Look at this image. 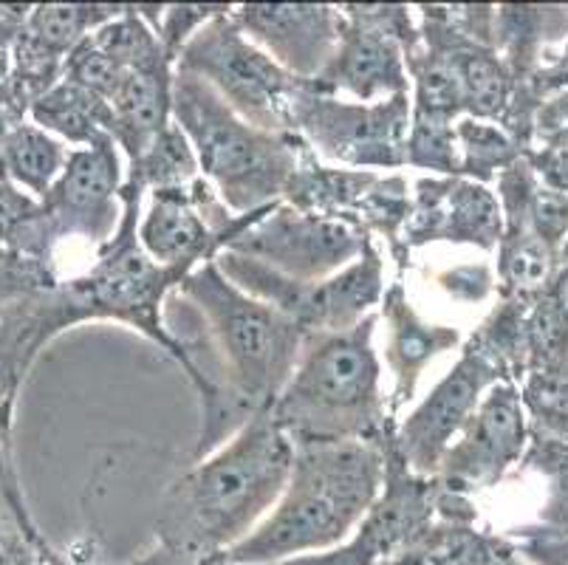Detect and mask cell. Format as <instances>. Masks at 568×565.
I'll return each mask as SVG.
<instances>
[{
  "label": "cell",
  "mask_w": 568,
  "mask_h": 565,
  "mask_svg": "<svg viewBox=\"0 0 568 565\" xmlns=\"http://www.w3.org/2000/svg\"><path fill=\"white\" fill-rule=\"evenodd\" d=\"M164 331L193 385L201 424L195 458L224 447L275 402L301 356L306 331L230 283L215 261L199 269L164 300Z\"/></svg>",
  "instance_id": "cell-1"
},
{
  "label": "cell",
  "mask_w": 568,
  "mask_h": 565,
  "mask_svg": "<svg viewBox=\"0 0 568 565\" xmlns=\"http://www.w3.org/2000/svg\"><path fill=\"white\" fill-rule=\"evenodd\" d=\"M382 481L385 438L294 444L281 501L221 559L230 565H281L345 543L379 495Z\"/></svg>",
  "instance_id": "cell-2"
},
{
  "label": "cell",
  "mask_w": 568,
  "mask_h": 565,
  "mask_svg": "<svg viewBox=\"0 0 568 565\" xmlns=\"http://www.w3.org/2000/svg\"><path fill=\"white\" fill-rule=\"evenodd\" d=\"M292 461V438L266 407L170 486L159 517L164 543L184 554H224L281 501Z\"/></svg>",
  "instance_id": "cell-3"
},
{
  "label": "cell",
  "mask_w": 568,
  "mask_h": 565,
  "mask_svg": "<svg viewBox=\"0 0 568 565\" xmlns=\"http://www.w3.org/2000/svg\"><path fill=\"white\" fill-rule=\"evenodd\" d=\"M376 314L348 331L306 334L292 376L268 416L292 444L382 442L390 430L374 351Z\"/></svg>",
  "instance_id": "cell-4"
},
{
  "label": "cell",
  "mask_w": 568,
  "mask_h": 565,
  "mask_svg": "<svg viewBox=\"0 0 568 565\" xmlns=\"http://www.w3.org/2000/svg\"><path fill=\"white\" fill-rule=\"evenodd\" d=\"M173 122L193 144L199 170L235 215L283 201L308 144L237 117L213 88L173 65Z\"/></svg>",
  "instance_id": "cell-5"
},
{
  "label": "cell",
  "mask_w": 568,
  "mask_h": 565,
  "mask_svg": "<svg viewBox=\"0 0 568 565\" xmlns=\"http://www.w3.org/2000/svg\"><path fill=\"white\" fill-rule=\"evenodd\" d=\"M142 193V186L131 184L125 179L122 193H119V199H122V221H119L116 232L102 246L91 272L80 280H71L69 286H63V294L71 305L74 323L88 317L122 320V323L144 331L164 351L175 356L173 342L164 331L159 311H162L168 294L187 274L159 266L139 246L136 226Z\"/></svg>",
  "instance_id": "cell-6"
},
{
  "label": "cell",
  "mask_w": 568,
  "mask_h": 565,
  "mask_svg": "<svg viewBox=\"0 0 568 565\" xmlns=\"http://www.w3.org/2000/svg\"><path fill=\"white\" fill-rule=\"evenodd\" d=\"M175 69L204 80L241 119L268 133H294V100L303 82L286 74L268 54L244 38L232 20V7L201 26Z\"/></svg>",
  "instance_id": "cell-7"
},
{
  "label": "cell",
  "mask_w": 568,
  "mask_h": 565,
  "mask_svg": "<svg viewBox=\"0 0 568 565\" xmlns=\"http://www.w3.org/2000/svg\"><path fill=\"white\" fill-rule=\"evenodd\" d=\"M230 283H235L250 297L263 300L266 305L286 314L292 323L301 325L306 334H325V331H348L363 323L374 305L382 303L385 283H382V258L368 238L363 255L351 266L317 283L283 278L272 269L261 266L235 252H219L213 258Z\"/></svg>",
  "instance_id": "cell-8"
},
{
  "label": "cell",
  "mask_w": 568,
  "mask_h": 565,
  "mask_svg": "<svg viewBox=\"0 0 568 565\" xmlns=\"http://www.w3.org/2000/svg\"><path fill=\"white\" fill-rule=\"evenodd\" d=\"M410 93L379 102L339 100L303 82L294 100V137L320 155L348 170L405 168V144L410 131Z\"/></svg>",
  "instance_id": "cell-9"
},
{
  "label": "cell",
  "mask_w": 568,
  "mask_h": 565,
  "mask_svg": "<svg viewBox=\"0 0 568 565\" xmlns=\"http://www.w3.org/2000/svg\"><path fill=\"white\" fill-rule=\"evenodd\" d=\"M122 168L113 139L94 148H74L63 173L54 181L38 215L14 238H26L20 246L45 263L51 243L63 238H85L91 243H108L122 221Z\"/></svg>",
  "instance_id": "cell-10"
},
{
  "label": "cell",
  "mask_w": 568,
  "mask_h": 565,
  "mask_svg": "<svg viewBox=\"0 0 568 565\" xmlns=\"http://www.w3.org/2000/svg\"><path fill=\"white\" fill-rule=\"evenodd\" d=\"M368 238L371 235L345 221L312 215V212L294 210L286 201H277L257 212L250 224L226 243V252L257 261L283 278L317 283L351 266L363 255Z\"/></svg>",
  "instance_id": "cell-11"
},
{
  "label": "cell",
  "mask_w": 568,
  "mask_h": 565,
  "mask_svg": "<svg viewBox=\"0 0 568 565\" xmlns=\"http://www.w3.org/2000/svg\"><path fill=\"white\" fill-rule=\"evenodd\" d=\"M382 495L371 504L354 535L325 554L288 559L281 565H387L405 554L433 526L438 515L436 478H422L396 453L390 433L385 435V481Z\"/></svg>",
  "instance_id": "cell-12"
},
{
  "label": "cell",
  "mask_w": 568,
  "mask_h": 565,
  "mask_svg": "<svg viewBox=\"0 0 568 565\" xmlns=\"http://www.w3.org/2000/svg\"><path fill=\"white\" fill-rule=\"evenodd\" d=\"M257 212L235 215L210 181L195 179L187 186L153 190L151 210L144 212L136 238L153 263L190 274L224 252Z\"/></svg>",
  "instance_id": "cell-13"
},
{
  "label": "cell",
  "mask_w": 568,
  "mask_h": 565,
  "mask_svg": "<svg viewBox=\"0 0 568 565\" xmlns=\"http://www.w3.org/2000/svg\"><path fill=\"white\" fill-rule=\"evenodd\" d=\"M500 376V367L469 342L462 360L444 373V380L430 396L390 433L396 453L405 458L413 473L422 478H436L444 453L456 442L464 424L473 418L481 404L484 391Z\"/></svg>",
  "instance_id": "cell-14"
},
{
  "label": "cell",
  "mask_w": 568,
  "mask_h": 565,
  "mask_svg": "<svg viewBox=\"0 0 568 565\" xmlns=\"http://www.w3.org/2000/svg\"><path fill=\"white\" fill-rule=\"evenodd\" d=\"M504 232L500 201L464 175H433L413 186L410 215L402 230V255L433 241L493 249Z\"/></svg>",
  "instance_id": "cell-15"
},
{
  "label": "cell",
  "mask_w": 568,
  "mask_h": 565,
  "mask_svg": "<svg viewBox=\"0 0 568 565\" xmlns=\"http://www.w3.org/2000/svg\"><path fill=\"white\" fill-rule=\"evenodd\" d=\"M244 38L297 80L314 82L343 34V9L314 3H250L232 9Z\"/></svg>",
  "instance_id": "cell-16"
},
{
  "label": "cell",
  "mask_w": 568,
  "mask_h": 565,
  "mask_svg": "<svg viewBox=\"0 0 568 565\" xmlns=\"http://www.w3.org/2000/svg\"><path fill=\"white\" fill-rule=\"evenodd\" d=\"M524 442L526 422L518 391L513 385H495L444 453L436 481L458 495L495 484L518 458Z\"/></svg>",
  "instance_id": "cell-17"
},
{
  "label": "cell",
  "mask_w": 568,
  "mask_h": 565,
  "mask_svg": "<svg viewBox=\"0 0 568 565\" xmlns=\"http://www.w3.org/2000/svg\"><path fill=\"white\" fill-rule=\"evenodd\" d=\"M312 85L323 93L345 91L354 102H379L396 93H410V77L402 46L356 7H343L337 51Z\"/></svg>",
  "instance_id": "cell-18"
},
{
  "label": "cell",
  "mask_w": 568,
  "mask_h": 565,
  "mask_svg": "<svg viewBox=\"0 0 568 565\" xmlns=\"http://www.w3.org/2000/svg\"><path fill=\"white\" fill-rule=\"evenodd\" d=\"M379 305L387 325V365H390V373L396 380L390 411H396L405 402H410L425 367L438 354L456 349L462 342V334L450 325H433L418 317V311L410 305L402 283H394L387 289Z\"/></svg>",
  "instance_id": "cell-19"
},
{
  "label": "cell",
  "mask_w": 568,
  "mask_h": 565,
  "mask_svg": "<svg viewBox=\"0 0 568 565\" xmlns=\"http://www.w3.org/2000/svg\"><path fill=\"white\" fill-rule=\"evenodd\" d=\"M113 142L136 162L153 139L173 122V62L159 60L122 77L111 97Z\"/></svg>",
  "instance_id": "cell-20"
},
{
  "label": "cell",
  "mask_w": 568,
  "mask_h": 565,
  "mask_svg": "<svg viewBox=\"0 0 568 565\" xmlns=\"http://www.w3.org/2000/svg\"><path fill=\"white\" fill-rule=\"evenodd\" d=\"M376 181H379V175L371 173V170L323 168L306 150L292 181H288L283 201L294 210L334 218V221L356 226V212H359L365 195L371 193Z\"/></svg>",
  "instance_id": "cell-21"
},
{
  "label": "cell",
  "mask_w": 568,
  "mask_h": 565,
  "mask_svg": "<svg viewBox=\"0 0 568 565\" xmlns=\"http://www.w3.org/2000/svg\"><path fill=\"white\" fill-rule=\"evenodd\" d=\"M34 124L45 133L69 139L77 148L113 139V111L102 97L69 80H57L45 93L29 105Z\"/></svg>",
  "instance_id": "cell-22"
},
{
  "label": "cell",
  "mask_w": 568,
  "mask_h": 565,
  "mask_svg": "<svg viewBox=\"0 0 568 565\" xmlns=\"http://www.w3.org/2000/svg\"><path fill=\"white\" fill-rule=\"evenodd\" d=\"M69 153L51 133L38 124H14L7 137L0 139V164L9 181L34 201H43L54 181L63 173Z\"/></svg>",
  "instance_id": "cell-23"
},
{
  "label": "cell",
  "mask_w": 568,
  "mask_h": 565,
  "mask_svg": "<svg viewBox=\"0 0 568 565\" xmlns=\"http://www.w3.org/2000/svg\"><path fill=\"white\" fill-rule=\"evenodd\" d=\"M387 565H513V557L500 543L478 535L467 523L442 521Z\"/></svg>",
  "instance_id": "cell-24"
},
{
  "label": "cell",
  "mask_w": 568,
  "mask_h": 565,
  "mask_svg": "<svg viewBox=\"0 0 568 565\" xmlns=\"http://www.w3.org/2000/svg\"><path fill=\"white\" fill-rule=\"evenodd\" d=\"M122 9L125 7H34L26 18L23 38L65 60L91 31L116 18Z\"/></svg>",
  "instance_id": "cell-25"
},
{
  "label": "cell",
  "mask_w": 568,
  "mask_h": 565,
  "mask_svg": "<svg viewBox=\"0 0 568 565\" xmlns=\"http://www.w3.org/2000/svg\"><path fill=\"white\" fill-rule=\"evenodd\" d=\"M199 159L193 144L187 142L179 124L170 122L151 142V148L131 162L128 181L142 190H170V186H187L199 179Z\"/></svg>",
  "instance_id": "cell-26"
},
{
  "label": "cell",
  "mask_w": 568,
  "mask_h": 565,
  "mask_svg": "<svg viewBox=\"0 0 568 565\" xmlns=\"http://www.w3.org/2000/svg\"><path fill=\"white\" fill-rule=\"evenodd\" d=\"M500 280L515 297L537 294L551 278V249L537 241L526 226H509V235L500 238Z\"/></svg>",
  "instance_id": "cell-27"
},
{
  "label": "cell",
  "mask_w": 568,
  "mask_h": 565,
  "mask_svg": "<svg viewBox=\"0 0 568 565\" xmlns=\"http://www.w3.org/2000/svg\"><path fill=\"white\" fill-rule=\"evenodd\" d=\"M405 164L430 170L436 175H462L456 122L413 111L405 144Z\"/></svg>",
  "instance_id": "cell-28"
},
{
  "label": "cell",
  "mask_w": 568,
  "mask_h": 565,
  "mask_svg": "<svg viewBox=\"0 0 568 565\" xmlns=\"http://www.w3.org/2000/svg\"><path fill=\"white\" fill-rule=\"evenodd\" d=\"M458 153H462V175L469 181H487L495 170L515 164V144L500 128L484 119L462 117L456 122Z\"/></svg>",
  "instance_id": "cell-29"
},
{
  "label": "cell",
  "mask_w": 568,
  "mask_h": 565,
  "mask_svg": "<svg viewBox=\"0 0 568 565\" xmlns=\"http://www.w3.org/2000/svg\"><path fill=\"white\" fill-rule=\"evenodd\" d=\"M524 342L537 371L562 367L568 356V317L557 309L555 300L544 297L526 314Z\"/></svg>",
  "instance_id": "cell-30"
},
{
  "label": "cell",
  "mask_w": 568,
  "mask_h": 565,
  "mask_svg": "<svg viewBox=\"0 0 568 565\" xmlns=\"http://www.w3.org/2000/svg\"><path fill=\"white\" fill-rule=\"evenodd\" d=\"M524 226L544 241L546 246L555 249L562 238L568 235V199L557 190H537L531 193L529 204L524 212Z\"/></svg>",
  "instance_id": "cell-31"
},
{
  "label": "cell",
  "mask_w": 568,
  "mask_h": 565,
  "mask_svg": "<svg viewBox=\"0 0 568 565\" xmlns=\"http://www.w3.org/2000/svg\"><path fill=\"white\" fill-rule=\"evenodd\" d=\"M226 7H168L162 9L159 20L153 23V31H156L159 43L168 51V57L173 60L182 54V49L187 46V40L193 38L195 31L204 23L215 18V14L224 12Z\"/></svg>",
  "instance_id": "cell-32"
},
{
  "label": "cell",
  "mask_w": 568,
  "mask_h": 565,
  "mask_svg": "<svg viewBox=\"0 0 568 565\" xmlns=\"http://www.w3.org/2000/svg\"><path fill=\"white\" fill-rule=\"evenodd\" d=\"M524 398L546 422H568V371H535L526 382Z\"/></svg>",
  "instance_id": "cell-33"
},
{
  "label": "cell",
  "mask_w": 568,
  "mask_h": 565,
  "mask_svg": "<svg viewBox=\"0 0 568 565\" xmlns=\"http://www.w3.org/2000/svg\"><path fill=\"white\" fill-rule=\"evenodd\" d=\"M540 470H546L551 478V497L546 517L555 523L557 528L568 532V444L557 442H540L531 455Z\"/></svg>",
  "instance_id": "cell-34"
},
{
  "label": "cell",
  "mask_w": 568,
  "mask_h": 565,
  "mask_svg": "<svg viewBox=\"0 0 568 565\" xmlns=\"http://www.w3.org/2000/svg\"><path fill=\"white\" fill-rule=\"evenodd\" d=\"M40 201H34L32 195H26L23 190L9 181L7 170L0 164V241H9V238L18 235L34 215H38Z\"/></svg>",
  "instance_id": "cell-35"
},
{
  "label": "cell",
  "mask_w": 568,
  "mask_h": 565,
  "mask_svg": "<svg viewBox=\"0 0 568 565\" xmlns=\"http://www.w3.org/2000/svg\"><path fill=\"white\" fill-rule=\"evenodd\" d=\"M438 286L453 300L475 303V300L487 297L489 289H493V278H489L487 266H456L438 274Z\"/></svg>",
  "instance_id": "cell-36"
},
{
  "label": "cell",
  "mask_w": 568,
  "mask_h": 565,
  "mask_svg": "<svg viewBox=\"0 0 568 565\" xmlns=\"http://www.w3.org/2000/svg\"><path fill=\"white\" fill-rule=\"evenodd\" d=\"M524 554L537 565H568V541H535Z\"/></svg>",
  "instance_id": "cell-37"
},
{
  "label": "cell",
  "mask_w": 568,
  "mask_h": 565,
  "mask_svg": "<svg viewBox=\"0 0 568 565\" xmlns=\"http://www.w3.org/2000/svg\"><path fill=\"white\" fill-rule=\"evenodd\" d=\"M540 170L549 179V184L555 186L557 193L560 190H568V148H557L551 153L544 155V162H540Z\"/></svg>",
  "instance_id": "cell-38"
},
{
  "label": "cell",
  "mask_w": 568,
  "mask_h": 565,
  "mask_svg": "<svg viewBox=\"0 0 568 565\" xmlns=\"http://www.w3.org/2000/svg\"><path fill=\"white\" fill-rule=\"evenodd\" d=\"M551 300H555L557 309H560L562 314H566V317H568V269L560 274V278H557L555 292H551Z\"/></svg>",
  "instance_id": "cell-39"
},
{
  "label": "cell",
  "mask_w": 568,
  "mask_h": 565,
  "mask_svg": "<svg viewBox=\"0 0 568 565\" xmlns=\"http://www.w3.org/2000/svg\"><path fill=\"white\" fill-rule=\"evenodd\" d=\"M513 565H518V563H513Z\"/></svg>",
  "instance_id": "cell-40"
}]
</instances>
